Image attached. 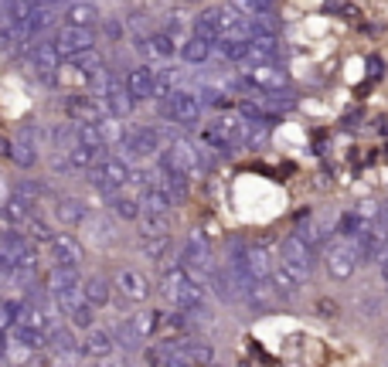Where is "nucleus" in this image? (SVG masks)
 <instances>
[{"label": "nucleus", "instance_id": "obj_1", "mask_svg": "<svg viewBox=\"0 0 388 367\" xmlns=\"http://www.w3.org/2000/svg\"><path fill=\"white\" fill-rule=\"evenodd\" d=\"M157 286H160V292L174 303L177 313H204V309H208V292H204L181 265H167V269L160 272V282H157Z\"/></svg>", "mask_w": 388, "mask_h": 367}, {"label": "nucleus", "instance_id": "obj_2", "mask_svg": "<svg viewBox=\"0 0 388 367\" xmlns=\"http://www.w3.org/2000/svg\"><path fill=\"white\" fill-rule=\"evenodd\" d=\"M130 174H133V170H130V164H126L123 156H106V160H99V164L89 170V184L99 191V198L109 201L112 194L126 191Z\"/></svg>", "mask_w": 388, "mask_h": 367}, {"label": "nucleus", "instance_id": "obj_3", "mask_svg": "<svg viewBox=\"0 0 388 367\" xmlns=\"http://www.w3.org/2000/svg\"><path fill=\"white\" fill-rule=\"evenodd\" d=\"M157 112H160V119L177 122V126H198L204 109H201L198 95H194L191 89H174L167 99L157 102Z\"/></svg>", "mask_w": 388, "mask_h": 367}, {"label": "nucleus", "instance_id": "obj_4", "mask_svg": "<svg viewBox=\"0 0 388 367\" xmlns=\"http://www.w3.org/2000/svg\"><path fill=\"white\" fill-rule=\"evenodd\" d=\"M51 303H55V309L68 320L72 330H85V334H89V330L95 326V309L89 306V299L82 296V289L58 292V296H51Z\"/></svg>", "mask_w": 388, "mask_h": 367}, {"label": "nucleus", "instance_id": "obj_5", "mask_svg": "<svg viewBox=\"0 0 388 367\" xmlns=\"http://www.w3.org/2000/svg\"><path fill=\"white\" fill-rule=\"evenodd\" d=\"M280 265H286L307 286V279L313 275V248L307 242H300L296 235H286L280 242Z\"/></svg>", "mask_w": 388, "mask_h": 367}, {"label": "nucleus", "instance_id": "obj_6", "mask_svg": "<svg viewBox=\"0 0 388 367\" xmlns=\"http://www.w3.org/2000/svg\"><path fill=\"white\" fill-rule=\"evenodd\" d=\"M160 129H154V126H133L130 133H126L123 139V160L130 164V160H154V156H160Z\"/></svg>", "mask_w": 388, "mask_h": 367}, {"label": "nucleus", "instance_id": "obj_7", "mask_svg": "<svg viewBox=\"0 0 388 367\" xmlns=\"http://www.w3.org/2000/svg\"><path fill=\"white\" fill-rule=\"evenodd\" d=\"M28 61H31V68L38 72L41 82H48V85H55V82H58V65H62V55H58V48H55L51 38L28 45Z\"/></svg>", "mask_w": 388, "mask_h": 367}, {"label": "nucleus", "instance_id": "obj_8", "mask_svg": "<svg viewBox=\"0 0 388 367\" xmlns=\"http://www.w3.org/2000/svg\"><path fill=\"white\" fill-rule=\"evenodd\" d=\"M324 265H327V272H330V279H337V282L351 279L355 269H357L355 242H344V238L330 242V245H327V252H324Z\"/></svg>", "mask_w": 388, "mask_h": 367}, {"label": "nucleus", "instance_id": "obj_9", "mask_svg": "<svg viewBox=\"0 0 388 367\" xmlns=\"http://www.w3.org/2000/svg\"><path fill=\"white\" fill-rule=\"evenodd\" d=\"M167 164H171L174 170H181L184 177H194L198 170H201V156H198V147L191 143L187 137H174L171 143H167V150L160 153Z\"/></svg>", "mask_w": 388, "mask_h": 367}, {"label": "nucleus", "instance_id": "obj_10", "mask_svg": "<svg viewBox=\"0 0 388 367\" xmlns=\"http://www.w3.org/2000/svg\"><path fill=\"white\" fill-rule=\"evenodd\" d=\"M55 48H58V55L62 58H78V55H85V51H93L95 48V31H82V28H68V24H62V28L55 31Z\"/></svg>", "mask_w": 388, "mask_h": 367}, {"label": "nucleus", "instance_id": "obj_11", "mask_svg": "<svg viewBox=\"0 0 388 367\" xmlns=\"http://www.w3.org/2000/svg\"><path fill=\"white\" fill-rule=\"evenodd\" d=\"M85 255V248L75 235H55L48 245V262L51 269H78V262Z\"/></svg>", "mask_w": 388, "mask_h": 367}, {"label": "nucleus", "instance_id": "obj_12", "mask_svg": "<svg viewBox=\"0 0 388 367\" xmlns=\"http://www.w3.org/2000/svg\"><path fill=\"white\" fill-rule=\"evenodd\" d=\"M133 48L147 61H171L177 55V41H174L171 34H164V31H150L143 38H133Z\"/></svg>", "mask_w": 388, "mask_h": 367}, {"label": "nucleus", "instance_id": "obj_13", "mask_svg": "<svg viewBox=\"0 0 388 367\" xmlns=\"http://www.w3.org/2000/svg\"><path fill=\"white\" fill-rule=\"evenodd\" d=\"M65 116H68V122H75V126H99V122L106 119V112L95 102V95L93 99L89 95H68L65 99Z\"/></svg>", "mask_w": 388, "mask_h": 367}, {"label": "nucleus", "instance_id": "obj_14", "mask_svg": "<svg viewBox=\"0 0 388 367\" xmlns=\"http://www.w3.org/2000/svg\"><path fill=\"white\" fill-rule=\"evenodd\" d=\"M116 289L126 303H147L150 299V279L140 272V269H120L116 272Z\"/></svg>", "mask_w": 388, "mask_h": 367}, {"label": "nucleus", "instance_id": "obj_15", "mask_svg": "<svg viewBox=\"0 0 388 367\" xmlns=\"http://www.w3.org/2000/svg\"><path fill=\"white\" fill-rule=\"evenodd\" d=\"M51 214H55V221L62 225V228H82L85 221H89V204L82 198H72V194H65V198H55V208H51Z\"/></svg>", "mask_w": 388, "mask_h": 367}, {"label": "nucleus", "instance_id": "obj_16", "mask_svg": "<svg viewBox=\"0 0 388 367\" xmlns=\"http://www.w3.org/2000/svg\"><path fill=\"white\" fill-rule=\"evenodd\" d=\"M116 351H120V347H116V336H112V330H106V326H93V330L85 334V340H82V353L93 357L95 364L109 361Z\"/></svg>", "mask_w": 388, "mask_h": 367}, {"label": "nucleus", "instance_id": "obj_17", "mask_svg": "<svg viewBox=\"0 0 388 367\" xmlns=\"http://www.w3.org/2000/svg\"><path fill=\"white\" fill-rule=\"evenodd\" d=\"M126 92H130V99L140 106V102H150V99H157L154 92V68H147V65H137V68H130L123 78Z\"/></svg>", "mask_w": 388, "mask_h": 367}, {"label": "nucleus", "instance_id": "obj_18", "mask_svg": "<svg viewBox=\"0 0 388 367\" xmlns=\"http://www.w3.org/2000/svg\"><path fill=\"white\" fill-rule=\"evenodd\" d=\"M246 82L252 85V89L266 92V95H273V92H283L286 89V72H280L276 65H256L252 72H246Z\"/></svg>", "mask_w": 388, "mask_h": 367}, {"label": "nucleus", "instance_id": "obj_19", "mask_svg": "<svg viewBox=\"0 0 388 367\" xmlns=\"http://www.w3.org/2000/svg\"><path fill=\"white\" fill-rule=\"evenodd\" d=\"M82 231L89 235V242L99 245V248H109V245L120 242V235H116V225H112V218L106 211H93L89 214V221L82 225Z\"/></svg>", "mask_w": 388, "mask_h": 367}, {"label": "nucleus", "instance_id": "obj_20", "mask_svg": "<svg viewBox=\"0 0 388 367\" xmlns=\"http://www.w3.org/2000/svg\"><path fill=\"white\" fill-rule=\"evenodd\" d=\"M174 347L181 351L191 367H211L215 364V347L208 340H198V336H184V340H174Z\"/></svg>", "mask_w": 388, "mask_h": 367}, {"label": "nucleus", "instance_id": "obj_21", "mask_svg": "<svg viewBox=\"0 0 388 367\" xmlns=\"http://www.w3.org/2000/svg\"><path fill=\"white\" fill-rule=\"evenodd\" d=\"M17 323L21 326H28V330H38V334H51V330H58V323L51 317V309L48 306H31V303H21V313H17Z\"/></svg>", "mask_w": 388, "mask_h": 367}, {"label": "nucleus", "instance_id": "obj_22", "mask_svg": "<svg viewBox=\"0 0 388 367\" xmlns=\"http://www.w3.org/2000/svg\"><path fill=\"white\" fill-rule=\"evenodd\" d=\"M82 296L89 299L93 309H106V306L112 303V282H109L103 272L85 275V279H82Z\"/></svg>", "mask_w": 388, "mask_h": 367}, {"label": "nucleus", "instance_id": "obj_23", "mask_svg": "<svg viewBox=\"0 0 388 367\" xmlns=\"http://www.w3.org/2000/svg\"><path fill=\"white\" fill-rule=\"evenodd\" d=\"M0 214H4V221H11V225H17V228H24V225H28L38 211H34V201H28L24 194L11 191L7 201L0 204Z\"/></svg>", "mask_w": 388, "mask_h": 367}, {"label": "nucleus", "instance_id": "obj_24", "mask_svg": "<svg viewBox=\"0 0 388 367\" xmlns=\"http://www.w3.org/2000/svg\"><path fill=\"white\" fill-rule=\"evenodd\" d=\"M103 21L99 7L89 4V0H78V4H65V24L68 28H82V31H93L95 24Z\"/></svg>", "mask_w": 388, "mask_h": 367}, {"label": "nucleus", "instance_id": "obj_25", "mask_svg": "<svg viewBox=\"0 0 388 367\" xmlns=\"http://www.w3.org/2000/svg\"><path fill=\"white\" fill-rule=\"evenodd\" d=\"M283 41L280 34H269V38H252L248 41V65H273L280 58Z\"/></svg>", "mask_w": 388, "mask_h": 367}, {"label": "nucleus", "instance_id": "obj_26", "mask_svg": "<svg viewBox=\"0 0 388 367\" xmlns=\"http://www.w3.org/2000/svg\"><path fill=\"white\" fill-rule=\"evenodd\" d=\"M106 208L112 218H120V221H140V194H130V191H120V194H112L106 201Z\"/></svg>", "mask_w": 388, "mask_h": 367}, {"label": "nucleus", "instance_id": "obj_27", "mask_svg": "<svg viewBox=\"0 0 388 367\" xmlns=\"http://www.w3.org/2000/svg\"><path fill=\"white\" fill-rule=\"evenodd\" d=\"M269 286H273V292H276V299H296L300 296V289H303V282L296 279L286 265H273V275H269Z\"/></svg>", "mask_w": 388, "mask_h": 367}, {"label": "nucleus", "instance_id": "obj_28", "mask_svg": "<svg viewBox=\"0 0 388 367\" xmlns=\"http://www.w3.org/2000/svg\"><path fill=\"white\" fill-rule=\"evenodd\" d=\"M82 279H85V275L78 272V269H48L45 289L51 292V296H58V292H72V289H82Z\"/></svg>", "mask_w": 388, "mask_h": 367}, {"label": "nucleus", "instance_id": "obj_29", "mask_svg": "<svg viewBox=\"0 0 388 367\" xmlns=\"http://www.w3.org/2000/svg\"><path fill=\"white\" fill-rule=\"evenodd\" d=\"M7 336H11V347H17V351H24V353H34V351H41V347H48L45 334L28 330V326H21V323H14V326L7 330Z\"/></svg>", "mask_w": 388, "mask_h": 367}, {"label": "nucleus", "instance_id": "obj_30", "mask_svg": "<svg viewBox=\"0 0 388 367\" xmlns=\"http://www.w3.org/2000/svg\"><path fill=\"white\" fill-rule=\"evenodd\" d=\"M174 204L177 201L164 191V187H147L140 194V208H143V214H171L174 211Z\"/></svg>", "mask_w": 388, "mask_h": 367}, {"label": "nucleus", "instance_id": "obj_31", "mask_svg": "<svg viewBox=\"0 0 388 367\" xmlns=\"http://www.w3.org/2000/svg\"><path fill=\"white\" fill-rule=\"evenodd\" d=\"M140 238H171L174 221L171 214H140Z\"/></svg>", "mask_w": 388, "mask_h": 367}, {"label": "nucleus", "instance_id": "obj_32", "mask_svg": "<svg viewBox=\"0 0 388 367\" xmlns=\"http://www.w3.org/2000/svg\"><path fill=\"white\" fill-rule=\"evenodd\" d=\"M109 330H112V336H116V347H123V351H130V353L143 347V336L137 334V326H133V320H130V317H126V320H120V323H112Z\"/></svg>", "mask_w": 388, "mask_h": 367}, {"label": "nucleus", "instance_id": "obj_33", "mask_svg": "<svg viewBox=\"0 0 388 367\" xmlns=\"http://www.w3.org/2000/svg\"><path fill=\"white\" fill-rule=\"evenodd\" d=\"M211 51H215V45H208V41H201V38H187L184 45L177 48V55H181V61H187V65H204V61L211 58Z\"/></svg>", "mask_w": 388, "mask_h": 367}, {"label": "nucleus", "instance_id": "obj_34", "mask_svg": "<svg viewBox=\"0 0 388 367\" xmlns=\"http://www.w3.org/2000/svg\"><path fill=\"white\" fill-rule=\"evenodd\" d=\"M11 160H14V164H17L21 170L38 167V147H34L31 139L14 137V139H11Z\"/></svg>", "mask_w": 388, "mask_h": 367}, {"label": "nucleus", "instance_id": "obj_35", "mask_svg": "<svg viewBox=\"0 0 388 367\" xmlns=\"http://www.w3.org/2000/svg\"><path fill=\"white\" fill-rule=\"evenodd\" d=\"M48 347L51 353H82V344L75 340V330L72 326H58L48 334Z\"/></svg>", "mask_w": 388, "mask_h": 367}, {"label": "nucleus", "instance_id": "obj_36", "mask_svg": "<svg viewBox=\"0 0 388 367\" xmlns=\"http://www.w3.org/2000/svg\"><path fill=\"white\" fill-rule=\"evenodd\" d=\"M72 72H78V75L85 78V82H93L95 75H103L106 72V65H103V55L99 51H85V55H78V58H72Z\"/></svg>", "mask_w": 388, "mask_h": 367}, {"label": "nucleus", "instance_id": "obj_37", "mask_svg": "<svg viewBox=\"0 0 388 367\" xmlns=\"http://www.w3.org/2000/svg\"><path fill=\"white\" fill-rule=\"evenodd\" d=\"M164 317H167V313H160V309H143V313L130 317V320H133V326H137V334H140L143 340H150V336L164 326Z\"/></svg>", "mask_w": 388, "mask_h": 367}, {"label": "nucleus", "instance_id": "obj_38", "mask_svg": "<svg viewBox=\"0 0 388 367\" xmlns=\"http://www.w3.org/2000/svg\"><path fill=\"white\" fill-rule=\"evenodd\" d=\"M365 228H368V221H365L357 211H344L341 218H337V235H341L344 242H355Z\"/></svg>", "mask_w": 388, "mask_h": 367}, {"label": "nucleus", "instance_id": "obj_39", "mask_svg": "<svg viewBox=\"0 0 388 367\" xmlns=\"http://www.w3.org/2000/svg\"><path fill=\"white\" fill-rule=\"evenodd\" d=\"M215 51L221 55L225 61H248V41H238V38H221L215 45Z\"/></svg>", "mask_w": 388, "mask_h": 367}, {"label": "nucleus", "instance_id": "obj_40", "mask_svg": "<svg viewBox=\"0 0 388 367\" xmlns=\"http://www.w3.org/2000/svg\"><path fill=\"white\" fill-rule=\"evenodd\" d=\"M24 238H28V242H38V245H51V238H55V231H51V225H48L45 218H41V214H34L31 221H28V225H24Z\"/></svg>", "mask_w": 388, "mask_h": 367}, {"label": "nucleus", "instance_id": "obj_41", "mask_svg": "<svg viewBox=\"0 0 388 367\" xmlns=\"http://www.w3.org/2000/svg\"><path fill=\"white\" fill-rule=\"evenodd\" d=\"M68 160H72V170H75V174H78V170H85V174H89L99 160H106V153H95V150H85V147H75V150L68 153Z\"/></svg>", "mask_w": 388, "mask_h": 367}, {"label": "nucleus", "instance_id": "obj_42", "mask_svg": "<svg viewBox=\"0 0 388 367\" xmlns=\"http://www.w3.org/2000/svg\"><path fill=\"white\" fill-rule=\"evenodd\" d=\"M167 248H171V238H140V252L147 262H164Z\"/></svg>", "mask_w": 388, "mask_h": 367}, {"label": "nucleus", "instance_id": "obj_43", "mask_svg": "<svg viewBox=\"0 0 388 367\" xmlns=\"http://www.w3.org/2000/svg\"><path fill=\"white\" fill-rule=\"evenodd\" d=\"M78 129V147L85 150H95V153H106V139L99 133V126H75Z\"/></svg>", "mask_w": 388, "mask_h": 367}, {"label": "nucleus", "instance_id": "obj_44", "mask_svg": "<svg viewBox=\"0 0 388 367\" xmlns=\"http://www.w3.org/2000/svg\"><path fill=\"white\" fill-rule=\"evenodd\" d=\"M99 133H103V139H106V147L109 143H120V147H123V139H126L130 129H126L120 119H103L99 122Z\"/></svg>", "mask_w": 388, "mask_h": 367}, {"label": "nucleus", "instance_id": "obj_45", "mask_svg": "<svg viewBox=\"0 0 388 367\" xmlns=\"http://www.w3.org/2000/svg\"><path fill=\"white\" fill-rule=\"evenodd\" d=\"M194 95H198V102H201V109H204V106L221 109L225 102H229V95H225V92L218 89V85H201V89L194 92Z\"/></svg>", "mask_w": 388, "mask_h": 367}, {"label": "nucleus", "instance_id": "obj_46", "mask_svg": "<svg viewBox=\"0 0 388 367\" xmlns=\"http://www.w3.org/2000/svg\"><path fill=\"white\" fill-rule=\"evenodd\" d=\"M103 34H106L109 45H120L123 34H126V24L120 21V17H106V21H103Z\"/></svg>", "mask_w": 388, "mask_h": 367}, {"label": "nucleus", "instance_id": "obj_47", "mask_svg": "<svg viewBox=\"0 0 388 367\" xmlns=\"http://www.w3.org/2000/svg\"><path fill=\"white\" fill-rule=\"evenodd\" d=\"M17 45H21V34L7 24H0V51H14Z\"/></svg>", "mask_w": 388, "mask_h": 367}, {"label": "nucleus", "instance_id": "obj_48", "mask_svg": "<svg viewBox=\"0 0 388 367\" xmlns=\"http://www.w3.org/2000/svg\"><path fill=\"white\" fill-rule=\"evenodd\" d=\"M51 170H58V174H75V170H72V160H68V153H51Z\"/></svg>", "mask_w": 388, "mask_h": 367}, {"label": "nucleus", "instance_id": "obj_49", "mask_svg": "<svg viewBox=\"0 0 388 367\" xmlns=\"http://www.w3.org/2000/svg\"><path fill=\"white\" fill-rule=\"evenodd\" d=\"M372 228L378 231V235H388V201L382 204V208H378V218L372 221Z\"/></svg>", "mask_w": 388, "mask_h": 367}, {"label": "nucleus", "instance_id": "obj_50", "mask_svg": "<svg viewBox=\"0 0 388 367\" xmlns=\"http://www.w3.org/2000/svg\"><path fill=\"white\" fill-rule=\"evenodd\" d=\"M317 313H320L324 320H334L341 309H337V303H334V299H320V303H317Z\"/></svg>", "mask_w": 388, "mask_h": 367}, {"label": "nucleus", "instance_id": "obj_51", "mask_svg": "<svg viewBox=\"0 0 388 367\" xmlns=\"http://www.w3.org/2000/svg\"><path fill=\"white\" fill-rule=\"evenodd\" d=\"M368 68H372V75L378 78V75H382V58H374V55H372V58H368Z\"/></svg>", "mask_w": 388, "mask_h": 367}, {"label": "nucleus", "instance_id": "obj_52", "mask_svg": "<svg viewBox=\"0 0 388 367\" xmlns=\"http://www.w3.org/2000/svg\"><path fill=\"white\" fill-rule=\"evenodd\" d=\"M95 367H106V364H95Z\"/></svg>", "mask_w": 388, "mask_h": 367}]
</instances>
